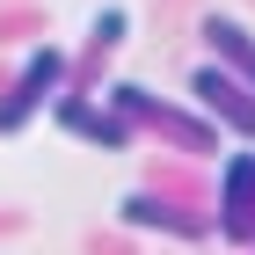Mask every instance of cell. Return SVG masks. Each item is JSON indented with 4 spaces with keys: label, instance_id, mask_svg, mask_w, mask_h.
I'll use <instances>...</instances> for the list:
<instances>
[{
    "label": "cell",
    "instance_id": "2",
    "mask_svg": "<svg viewBox=\"0 0 255 255\" xmlns=\"http://www.w3.org/2000/svg\"><path fill=\"white\" fill-rule=\"evenodd\" d=\"M59 80H66V51H59V44L29 51V59H22V73H15V88L0 95V131H22L44 102H59Z\"/></svg>",
    "mask_w": 255,
    "mask_h": 255
},
{
    "label": "cell",
    "instance_id": "4",
    "mask_svg": "<svg viewBox=\"0 0 255 255\" xmlns=\"http://www.w3.org/2000/svg\"><path fill=\"white\" fill-rule=\"evenodd\" d=\"M219 234L255 241V153H234L219 175Z\"/></svg>",
    "mask_w": 255,
    "mask_h": 255
},
{
    "label": "cell",
    "instance_id": "6",
    "mask_svg": "<svg viewBox=\"0 0 255 255\" xmlns=\"http://www.w3.org/2000/svg\"><path fill=\"white\" fill-rule=\"evenodd\" d=\"M204 44H212V59L226 66V73H241V80L255 88V37L241 29L234 15H204Z\"/></svg>",
    "mask_w": 255,
    "mask_h": 255
},
{
    "label": "cell",
    "instance_id": "3",
    "mask_svg": "<svg viewBox=\"0 0 255 255\" xmlns=\"http://www.w3.org/2000/svg\"><path fill=\"white\" fill-rule=\"evenodd\" d=\"M190 95H197V110H204L219 131L255 138V88H248L241 73H226V66H197V73H190Z\"/></svg>",
    "mask_w": 255,
    "mask_h": 255
},
{
    "label": "cell",
    "instance_id": "1",
    "mask_svg": "<svg viewBox=\"0 0 255 255\" xmlns=\"http://www.w3.org/2000/svg\"><path fill=\"white\" fill-rule=\"evenodd\" d=\"M110 102H117L131 124H153L160 138H175L182 153H212V146H219V124L190 117V110H175V102H153L146 88H138V80H117V88H110Z\"/></svg>",
    "mask_w": 255,
    "mask_h": 255
},
{
    "label": "cell",
    "instance_id": "7",
    "mask_svg": "<svg viewBox=\"0 0 255 255\" xmlns=\"http://www.w3.org/2000/svg\"><path fill=\"white\" fill-rule=\"evenodd\" d=\"M124 226H146V234H182V241H197L204 234V219H182L168 197H153V190H131L124 197Z\"/></svg>",
    "mask_w": 255,
    "mask_h": 255
},
{
    "label": "cell",
    "instance_id": "8",
    "mask_svg": "<svg viewBox=\"0 0 255 255\" xmlns=\"http://www.w3.org/2000/svg\"><path fill=\"white\" fill-rule=\"evenodd\" d=\"M95 44H124V7H102L95 15Z\"/></svg>",
    "mask_w": 255,
    "mask_h": 255
},
{
    "label": "cell",
    "instance_id": "5",
    "mask_svg": "<svg viewBox=\"0 0 255 255\" xmlns=\"http://www.w3.org/2000/svg\"><path fill=\"white\" fill-rule=\"evenodd\" d=\"M51 117H59L73 138H88V146H117V153L131 146V117H124L117 102L95 110V102H80V95H59V102H51Z\"/></svg>",
    "mask_w": 255,
    "mask_h": 255
}]
</instances>
